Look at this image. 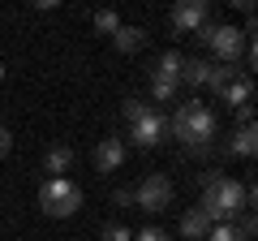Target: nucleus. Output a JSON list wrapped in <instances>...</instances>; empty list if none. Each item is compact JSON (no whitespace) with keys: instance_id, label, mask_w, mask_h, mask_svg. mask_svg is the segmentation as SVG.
<instances>
[{"instance_id":"f257e3e1","label":"nucleus","mask_w":258,"mask_h":241,"mask_svg":"<svg viewBox=\"0 0 258 241\" xmlns=\"http://www.w3.org/2000/svg\"><path fill=\"white\" fill-rule=\"evenodd\" d=\"M198 211H203L211 224H237V215L245 211V186L232 181V176H207V190H203Z\"/></svg>"},{"instance_id":"f03ea898","label":"nucleus","mask_w":258,"mask_h":241,"mask_svg":"<svg viewBox=\"0 0 258 241\" xmlns=\"http://www.w3.org/2000/svg\"><path fill=\"white\" fill-rule=\"evenodd\" d=\"M168 134H172V138H181L185 147L203 151L207 142L215 138V112L207 108L203 99H189V103H181V108L172 112V120H168Z\"/></svg>"},{"instance_id":"7ed1b4c3","label":"nucleus","mask_w":258,"mask_h":241,"mask_svg":"<svg viewBox=\"0 0 258 241\" xmlns=\"http://www.w3.org/2000/svg\"><path fill=\"white\" fill-rule=\"evenodd\" d=\"M120 116L129 120V142H134V147L151 151V147H159V142H164L168 120H164V112H155L151 103H142V99H125Z\"/></svg>"},{"instance_id":"20e7f679","label":"nucleus","mask_w":258,"mask_h":241,"mask_svg":"<svg viewBox=\"0 0 258 241\" xmlns=\"http://www.w3.org/2000/svg\"><path fill=\"white\" fill-rule=\"evenodd\" d=\"M39 207L52 220H69V215L82 211V186L69 181V176H47L43 186H39Z\"/></svg>"},{"instance_id":"39448f33","label":"nucleus","mask_w":258,"mask_h":241,"mask_svg":"<svg viewBox=\"0 0 258 241\" xmlns=\"http://www.w3.org/2000/svg\"><path fill=\"white\" fill-rule=\"evenodd\" d=\"M194 39L215 52V65H237L241 56H245V43H249L237 26H215V22H207L203 30H194Z\"/></svg>"},{"instance_id":"423d86ee","label":"nucleus","mask_w":258,"mask_h":241,"mask_svg":"<svg viewBox=\"0 0 258 241\" xmlns=\"http://www.w3.org/2000/svg\"><path fill=\"white\" fill-rule=\"evenodd\" d=\"M134 203H138L147 215L164 211V207L172 203V181H168L164 172H151V176H142V186L134 190Z\"/></svg>"},{"instance_id":"0eeeda50","label":"nucleus","mask_w":258,"mask_h":241,"mask_svg":"<svg viewBox=\"0 0 258 241\" xmlns=\"http://www.w3.org/2000/svg\"><path fill=\"white\" fill-rule=\"evenodd\" d=\"M211 22V5L207 0H181L172 9V30L176 35H194V30H203Z\"/></svg>"},{"instance_id":"6e6552de","label":"nucleus","mask_w":258,"mask_h":241,"mask_svg":"<svg viewBox=\"0 0 258 241\" xmlns=\"http://www.w3.org/2000/svg\"><path fill=\"white\" fill-rule=\"evenodd\" d=\"M125 155H129L125 138H116V134L99 138V142H95V172H116V168L125 164Z\"/></svg>"},{"instance_id":"1a4fd4ad","label":"nucleus","mask_w":258,"mask_h":241,"mask_svg":"<svg viewBox=\"0 0 258 241\" xmlns=\"http://www.w3.org/2000/svg\"><path fill=\"white\" fill-rule=\"evenodd\" d=\"M220 99L228 103V108H245V103L254 99V78H249V74H237V78L220 91Z\"/></svg>"},{"instance_id":"9d476101","label":"nucleus","mask_w":258,"mask_h":241,"mask_svg":"<svg viewBox=\"0 0 258 241\" xmlns=\"http://www.w3.org/2000/svg\"><path fill=\"white\" fill-rule=\"evenodd\" d=\"M69 168H74V147H64V142L47 147V155H43V172L47 176H64Z\"/></svg>"},{"instance_id":"9b49d317","label":"nucleus","mask_w":258,"mask_h":241,"mask_svg":"<svg viewBox=\"0 0 258 241\" xmlns=\"http://www.w3.org/2000/svg\"><path fill=\"white\" fill-rule=\"evenodd\" d=\"M207 78H211V61H203V56H185L181 61V82L185 86H207Z\"/></svg>"},{"instance_id":"f8f14e48","label":"nucleus","mask_w":258,"mask_h":241,"mask_svg":"<svg viewBox=\"0 0 258 241\" xmlns=\"http://www.w3.org/2000/svg\"><path fill=\"white\" fill-rule=\"evenodd\" d=\"M207 232H211V220H207L198 207H189V211L181 215V237L185 241H207Z\"/></svg>"},{"instance_id":"ddd939ff","label":"nucleus","mask_w":258,"mask_h":241,"mask_svg":"<svg viewBox=\"0 0 258 241\" xmlns=\"http://www.w3.org/2000/svg\"><path fill=\"white\" fill-rule=\"evenodd\" d=\"M228 151H232V155H241V159H254V151H258V130H254V125H237V134L228 138Z\"/></svg>"},{"instance_id":"4468645a","label":"nucleus","mask_w":258,"mask_h":241,"mask_svg":"<svg viewBox=\"0 0 258 241\" xmlns=\"http://www.w3.org/2000/svg\"><path fill=\"white\" fill-rule=\"evenodd\" d=\"M112 43H116V52H142V47H147V30L142 26H120L116 35H112Z\"/></svg>"},{"instance_id":"2eb2a0df","label":"nucleus","mask_w":258,"mask_h":241,"mask_svg":"<svg viewBox=\"0 0 258 241\" xmlns=\"http://www.w3.org/2000/svg\"><path fill=\"white\" fill-rule=\"evenodd\" d=\"M181 61H185L181 52H164V56L155 61V78H168V82H181Z\"/></svg>"},{"instance_id":"dca6fc26","label":"nucleus","mask_w":258,"mask_h":241,"mask_svg":"<svg viewBox=\"0 0 258 241\" xmlns=\"http://www.w3.org/2000/svg\"><path fill=\"white\" fill-rule=\"evenodd\" d=\"M232 78H237V69H232V65H215V61H211V78H207V91L220 95L224 86L232 82Z\"/></svg>"},{"instance_id":"f3484780","label":"nucleus","mask_w":258,"mask_h":241,"mask_svg":"<svg viewBox=\"0 0 258 241\" xmlns=\"http://www.w3.org/2000/svg\"><path fill=\"white\" fill-rule=\"evenodd\" d=\"M91 26H95V35H116V30H120V18H116L112 9H99V13L91 18Z\"/></svg>"},{"instance_id":"a211bd4d","label":"nucleus","mask_w":258,"mask_h":241,"mask_svg":"<svg viewBox=\"0 0 258 241\" xmlns=\"http://www.w3.org/2000/svg\"><path fill=\"white\" fill-rule=\"evenodd\" d=\"M176 86H181V82H168V78H155V74H151V99H155V103H172Z\"/></svg>"},{"instance_id":"6ab92c4d","label":"nucleus","mask_w":258,"mask_h":241,"mask_svg":"<svg viewBox=\"0 0 258 241\" xmlns=\"http://www.w3.org/2000/svg\"><path fill=\"white\" fill-rule=\"evenodd\" d=\"M207 241H249V237H245V232L237 228V224H211Z\"/></svg>"},{"instance_id":"aec40b11","label":"nucleus","mask_w":258,"mask_h":241,"mask_svg":"<svg viewBox=\"0 0 258 241\" xmlns=\"http://www.w3.org/2000/svg\"><path fill=\"white\" fill-rule=\"evenodd\" d=\"M134 241H172V237H168L164 228H155V224H147V228H138V232H134Z\"/></svg>"},{"instance_id":"412c9836","label":"nucleus","mask_w":258,"mask_h":241,"mask_svg":"<svg viewBox=\"0 0 258 241\" xmlns=\"http://www.w3.org/2000/svg\"><path fill=\"white\" fill-rule=\"evenodd\" d=\"M103 241H134V232H129L125 224H108V228H103Z\"/></svg>"},{"instance_id":"4be33fe9","label":"nucleus","mask_w":258,"mask_h":241,"mask_svg":"<svg viewBox=\"0 0 258 241\" xmlns=\"http://www.w3.org/2000/svg\"><path fill=\"white\" fill-rule=\"evenodd\" d=\"M9 151H13V134H9V130H5V125H0V159L9 155Z\"/></svg>"},{"instance_id":"5701e85b","label":"nucleus","mask_w":258,"mask_h":241,"mask_svg":"<svg viewBox=\"0 0 258 241\" xmlns=\"http://www.w3.org/2000/svg\"><path fill=\"white\" fill-rule=\"evenodd\" d=\"M237 116H241V125H254V103H245V108H237Z\"/></svg>"},{"instance_id":"b1692460","label":"nucleus","mask_w":258,"mask_h":241,"mask_svg":"<svg viewBox=\"0 0 258 241\" xmlns=\"http://www.w3.org/2000/svg\"><path fill=\"white\" fill-rule=\"evenodd\" d=\"M0 78H5V65H0Z\"/></svg>"}]
</instances>
